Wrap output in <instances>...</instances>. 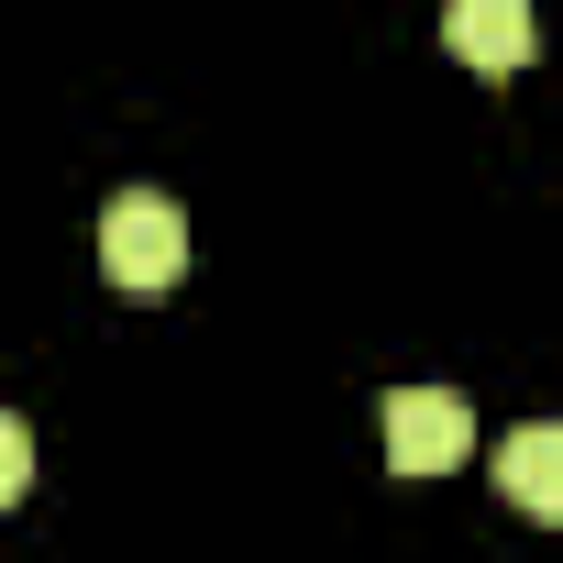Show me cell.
Instances as JSON below:
<instances>
[{
  "mask_svg": "<svg viewBox=\"0 0 563 563\" xmlns=\"http://www.w3.org/2000/svg\"><path fill=\"white\" fill-rule=\"evenodd\" d=\"M177 265H188V221H177V199L122 188V199L100 210V276H111V288H133V299H155V288H177Z\"/></svg>",
  "mask_w": 563,
  "mask_h": 563,
  "instance_id": "6da1fadb",
  "label": "cell"
},
{
  "mask_svg": "<svg viewBox=\"0 0 563 563\" xmlns=\"http://www.w3.org/2000/svg\"><path fill=\"white\" fill-rule=\"evenodd\" d=\"M475 453V409L453 387H387V464L398 475H453Z\"/></svg>",
  "mask_w": 563,
  "mask_h": 563,
  "instance_id": "7a4b0ae2",
  "label": "cell"
},
{
  "mask_svg": "<svg viewBox=\"0 0 563 563\" xmlns=\"http://www.w3.org/2000/svg\"><path fill=\"white\" fill-rule=\"evenodd\" d=\"M497 497H508L519 519L563 530V420H530V431L497 442Z\"/></svg>",
  "mask_w": 563,
  "mask_h": 563,
  "instance_id": "3957f363",
  "label": "cell"
},
{
  "mask_svg": "<svg viewBox=\"0 0 563 563\" xmlns=\"http://www.w3.org/2000/svg\"><path fill=\"white\" fill-rule=\"evenodd\" d=\"M442 45H453L475 78H519V67H530V0H453V12H442Z\"/></svg>",
  "mask_w": 563,
  "mask_h": 563,
  "instance_id": "277c9868",
  "label": "cell"
},
{
  "mask_svg": "<svg viewBox=\"0 0 563 563\" xmlns=\"http://www.w3.org/2000/svg\"><path fill=\"white\" fill-rule=\"evenodd\" d=\"M23 486H34V431H23L12 409H0V508H12Z\"/></svg>",
  "mask_w": 563,
  "mask_h": 563,
  "instance_id": "5b68a950",
  "label": "cell"
}]
</instances>
